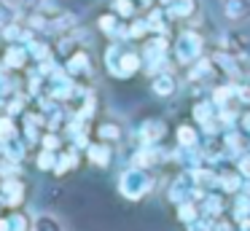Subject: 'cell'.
Returning a JSON list of instances; mask_svg holds the SVG:
<instances>
[{"instance_id":"6da1fadb","label":"cell","mask_w":250,"mask_h":231,"mask_svg":"<svg viewBox=\"0 0 250 231\" xmlns=\"http://www.w3.org/2000/svg\"><path fill=\"white\" fill-rule=\"evenodd\" d=\"M153 188H156V177L151 175V169L143 167H129L119 177V193L126 202H140L148 193H153Z\"/></svg>"},{"instance_id":"7a4b0ae2","label":"cell","mask_w":250,"mask_h":231,"mask_svg":"<svg viewBox=\"0 0 250 231\" xmlns=\"http://www.w3.org/2000/svg\"><path fill=\"white\" fill-rule=\"evenodd\" d=\"M205 57V38L199 35L196 30H183L175 41V59L186 67H191L194 62Z\"/></svg>"},{"instance_id":"3957f363","label":"cell","mask_w":250,"mask_h":231,"mask_svg":"<svg viewBox=\"0 0 250 231\" xmlns=\"http://www.w3.org/2000/svg\"><path fill=\"white\" fill-rule=\"evenodd\" d=\"M221 14L229 24L250 21V0H221Z\"/></svg>"},{"instance_id":"277c9868","label":"cell","mask_w":250,"mask_h":231,"mask_svg":"<svg viewBox=\"0 0 250 231\" xmlns=\"http://www.w3.org/2000/svg\"><path fill=\"white\" fill-rule=\"evenodd\" d=\"M167 11L169 19H178V21H194L202 11V0H175Z\"/></svg>"},{"instance_id":"5b68a950","label":"cell","mask_w":250,"mask_h":231,"mask_svg":"<svg viewBox=\"0 0 250 231\" xmlns=\"http://www.w3.org/2000/svg\"><path fill=\"white\" fill-rule=\"evenodd\" d=\"M180 89V81L175 78L169 70H164V73H156L151 78V91L156 97H162V100H167V97H175Z\"/></svg>"},{"instance_id":"8992f818","label":"cell","mask_w":250,"mask_h":231,"mask_svg":"<svg viewBox=\"0 0 250 231\" xmlns=\"http://www.w3.org/2000/svg\"><path fill=\"white\" fill-rule=\"evenodd\" d=\"M164 134H167V124H164L162 118H148V121H143L140 129H137V137H140L143 145H156Z\"/></svg>"},{"instance_id":"52a82bcc","label":"cell","mask_w":250,"mask_h":231,"mask_svg":"<svg viewBox=\"0 0 250 231\" xmlns=\"http://www.w3.org/2000/svg\"><path fill=\"white\" fill-rule=\"evenodd\" d=\"M143 67V57L137 51H121L119 54V67H116V78H129Z\"/></svg>"},{"instance_id":"ba28073f","label":"cell","mask_w":250,"mask_h":231,"mask_svg":"<svg viewBox=\"0 0 250 231\" xmlns=\"http://www.w3.org/2000/svg\"><path fill=\"white\" fill-rule=\"evenodd\" d=\"M0 193H3V204L17 207V204L24 199V183L17 180V177H8V180L0 183Z\"/></svg>"},{"instance_id":"9c48e42d","label":"cell","mask_w":250,"mask_h":231,"mask_svg":"<svg viewBox=\"0 0 250 231\" xmlns=\"http://www.w3.org/2000/svg\"><path fill=\"white\" fill-rule=\"evenodd\" d=\"M67 75H89L92 73V59H89L86 51H73L65 62Z\"/></svg>"},{"instance_id":"30bf717a","label":"cell","mask_w":250,"mask_h":231,"mask_svg":"<svg viewBox=\"0 0 250 231\" xmlns=\"http://www.w3.org/2000/svg\"><path fill=\"white\" fill-rule=\"evenodd\" d=\"M97 137H100V143H121L124 140V124L108 118V121H103L97 126Z\"/></svg>"},{"instance_id":"8fae6325","label":"cell","mask_w":250,"mask_h":231,"mask_svg":"<svg viewBox=\"0 0 250 231\" xmlns=\"http://www.w3.org/2000/svg\"><path fill=\"white\" fill-rule=\"evenodd\" d=\"M0 153L6 156L8 161H19L24 156V143L19 134H11V137H0Z\"/></svg>"},{"instance_id":"7c38bea8","label":"cell","mask_w":250,"mask_h":231,"mask_svg":"<svg viewBox=\"0 0 250 231\" xmlns=\"http://www.w3.org/2000/svg\"><path fill=\"white\" fill-rule=\"evenodd\" d=\"M175 137H178L180 150H199V134H196V129L191 124H180Z\"/></svg>"},{"instance_id":"4fadbf2b","label":"cell","mask_w":250,"mask_h":231,"mask_svg":"<svg viewBox=\"0 0 250 231\" xmlns=\"http://www.w3.org/2000/svg\"><path fill=\"white\" fill-rule=\"evenodd\" d=\"M86 156H89V161H92V164L108 167L110 159H113V150H110L108 143H92V145H86Z\"/></svg>"},{"instance_id":"5bb4252c","label":"cell","mask_w":250,"mask_h":231,"mask_svg":"<svg viewBox=\"0 0 250 231\" xmlns=\"http://www.w3.org/2000/svg\"><path fill=\"white\" fill-rule=\"evenodd\" d=\"M199 218H202V207H199V202H180V204H178V220H183L186 226L196 223Z\"/></svg>"},{"instance_id":"9a60e30c","label":"cell","mask_w":250,"mask_h":231,"mask_svg":"<svg viewBox=\"0 0 250 231\" xmlns=\"http://www.w3.org/2000/svg\"><path fill=\"white\" fill-rule=\"evenodd\" d=\"M218 186H221L226 193H239L242 186H245V180H242L239 172H221V175H218Z\"/></svg>"},{"instance_id":"2e32d148","label":"cell","mask_w":250,"mask_h":231,"mask_svg":"<svg viewBox=\"0 0 250 231\" xmlns=\"http://www.w3.org/2000/svg\"><path fill=\"white\" fill-rule=\"evenodd\" d=\"M24 62H27V48H22V46H8L6 57H3V64H6V67H11V70H22Z\"/></svg>"},{"instance_id":"e0dca14e","label":"cell","mask_w":250,"mask_h":231,"mask_svg":"<svg viewBox=\"0 0 250 231\" xmlns=\"http://www.w3.org/2000/svg\"><path fill=\"white\" fill-rule=\"evenodd\" d=\"M33 231H65V226L60 223V218L49 212H41L33 218Z\"/></svg>"},{"instance_id":"ac0fdd59","label":"cell","mask_w":250,"mask_h":231,"mask_svg":"<svg viewBox=\"0 0 250 231\" xmlns=\"http://www.w3.org/2000/svg\"><path fill=\"white\" fill-rule=\"evenodd\" d=\"M215 116H218V107H215V102H212V100L196 102V105H194V118H196V124H202V126H205L207 121H212Z\"/></svg>"},{"instance_id":"d6986e66","label":"cell","mask_w":250,"mask_h":231,"mask_svg":"<svg viewBox=\"0 0 250 231\" xmlns=\"http://www.w3.org/2000/svg\"><path fill=\"white\" fill-rule=\"evenodd\" d=\"M191 177L199 188H210V186H218V172H212L210 167H196L191 169Z\"/></svg>"},{"instance_id":"ffe728a7","label":"cell","mask_w":250,"mask_h":231,"mask_svg":"<svg viewBox=\"0 0 250 231\" xmlns=\"http://www.w3.org/2000/svg\"><path fill=\"white\" fill-rule=\"evenodd\" d=\"M226 212V204H223L221 196H205V207H202V215H207V218H221V215Z\"/></svg>"},{"instance_id":"44dd1931","label":"cell","mask_w":250,"mask_h":231,"mask_svg":"<svg viewBox=\"0 0 250 231\" xmlns=\"http://www.w3.org/2000/svg\"><path fill=\"white\" fill-rule=\"evenodd\" d=\"M17 8H14L8 0H0V30H6V27L17 24Z\"/></svg>"},{"instance_id":"7402d4cb","label":"cell","mask_w":250,"mask_h":231,"mask_svg":"<svg viewBox=\"0 0 250 231\" xmlns=\"http://www.w3.org/2000/svg\"><path fill=\"white\" fill-rule=\"evenodd\" d=\"M113 14L119 19H132L137 14V5L135 0H113Z\"/></svg>"},{"instance_id":"603a6c76","label":"cell","mask_w":250,"mask_h":231,"mask_svg":"<svg viewBox=\"0 0 250 231\" xmlns=\"http://www.w3.org/2000/svg\"><path fill=\"white\" fill-rule=\"evenodd\" d=\"M27 54H33L35 59H38V62H49V46H46V43H41V41H27Z\"/></svg>"},{"instance_id":"cb8c5ba5","label":"cell","mask_w":250,"mask_h":231,"mask_svg":"<svg viewBox=\"0 0 250 231\" xmlns=\"http://www.w3.org/2000/svg\"><path fill=\"white\" fill-rule=\"evenodd\" d=\"M126 32H129V38H146V35H151V27H148V21L146 19H135L129 27H126Z\"/></svg>"},{"instance_id":"d4e9b609","label":"cell","mask_w":250,"mask_h":231,"mask_svg":"<svg viewBox=\"0 0 250 231\" xmlns=\"http://www.w3.org/2000/svg\"><path fill=\"white\" fill-rule=\"evenodd\" d=\"M100 30L108 32V35H116V32H119V16H116V14L100 16Z\"/></svg>"},{"instance_id":"484cf974","label":"cell","mask_w":250,"mask_h":231,"mask_svg":"<svg viewBox=\"0 0 250 231\" xmlns=\"http://www.w3.org/2000/svg\"><path fill=\"white\" fill-rule=\"evenodd\" d=\"M76 164H78V156H76V153L57 156V167H54V172H57V175H62V172H67L70 167H76Z\"/></svg>"},{"instance_id":"4316f807","label":"cell","mask_w":250,"mask_h":231,"mask_svg":"<svg viewBox=\"0 0 250 231\" xmlns=\"http://www.w3.org/2000/svg\"><path fill=\"white\" fill-rule=\"evenodd\" d=\"M54 167H57V153L43 148L38 153V169H54Z\"/></svg>"},{"instance_id":"83f0119b","label":"cell","mask_w":250,"mask_h":231,"mask_svg":"<svg viewBox=\"0 0 250 231\" xmlns=\"http://www.w3.org/2000/svg\"><path fill=\"white\" fill-rule=\"evenodd\" d=\"M8 226H11V231H33V223H30L27 215H14Z\"/></svg>"},{"instance_id":"f1b7e54d","label":"cell","mask_w":250,"mask_h":231,"mask_svg":"<svg viewBox=\"0 0 250 231\" xmlns=\"http://www.w3.org/2000/svg\"><path fill=\"white\" fill-rule=\"evenodd\" d=\"M11 134H19L17 132V124H14L11 116H3V118H0V137H11Z\"/></svg>"},{"instance_id":"f546056e","label":"cell","mask_w":250,"mask_h":231,"mask_svg":"<svg viewBox=\"0 0 250 231\" xmlns=\"http://www.w3.org/2000/svg\"><path fill=\"white\" fill-rule=\"evenodd\" d=\"M237 172L242 175V180L250 183V153H242L237 159Z\"/></svg>"},{"instance_id":"4dcf8cb0","label":"cell","mask_w":250,"mask_h":231,"mask_svg":"<svg viewBox=\"0 0 250 231\" xmlns=\"http://www.w3.org/2000/svg\"><path fill=\"white\" fill-rule=\"evenodd\" d=\"M14 91V86H11V81L6 78V75L0 73V105H6V97Z\"/></svg>"},{"instance_id":"1f68e13d","label":"cell","mask_w":250,"mask_h":231,"mask_svg":"<svg viewBox=\"0 0 250 231\" xmlns=\"http://www.w3.org/2000/svg\"><path fill=\"white\" fill-rule=\"evenodd\" d=\"M43 148L46 150H54V153H57V148H60V137H57V134H43Z\"/></svg>"},{"instance_id":"d6a6232c","label":"cell","mask_w":250,"mask_h":231,"mask_svg":"<svg viewBox=\"0 0 250 231\" xmlns=\"http://www.w3.org/2000/svg\"><path fill=\"white\" fill-rule=\"evenodd\" d=\"M239 126L250 134V113H242V116H239Z\"/></svg>"},{"instance_id":"836d02e7","label":"cell","mask_w":250,"mask_h":231,"mask_svg":"<svg viewBox=\"0 0 250 231\" xmlns=\"http://www.w3.org/2000/svg\"><path fill=\"white\" fill-rule=\"evenodd\" d=\"M22 5H27V8H38V5H43V0H19Z\"/></svg>"},{"instance_id":"e575fe53","label":"cell","mask_w":250,"mask_h":231,"mask_svg":"<svg viewBox=\"0 0 250 231\" xmlns=\"http://www.w3.org/2000/svg\"><path fill=\"white\" fill-rule=\"evenodd\" d=\"M0 231H11V226H8L6 218H0Z\"/></svg>"},{"instance_id":"d590c367","label":"cell","mask_w":250,"mask_h":231,"mask_svg":"<svg viewBox=\"0 0 250 231\" xmlns=\"http://www.w3.org/2000/svg\"><path fill=\"white\" fill-rule=\"evenodd\" d=\"M156 3H159V5H162V8H169V5H172V3H175V0H156Z\"/></svg>"}]
</instances>
